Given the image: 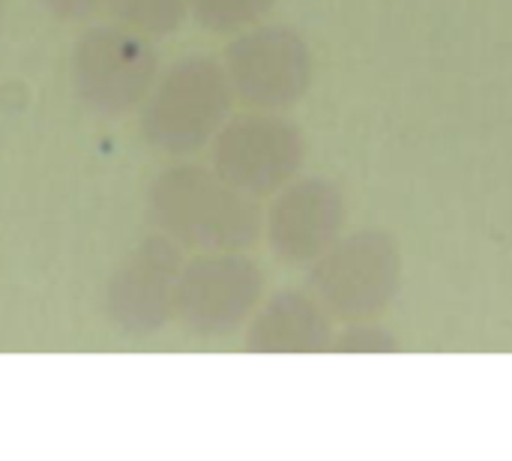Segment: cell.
I'll return each instance as SVG.
<instances>
[{
    "label": "cell",
    "mask_w": 512,
    "mask_h": 461,
    "mask_svg": "<svg viewBox=\"0 0 512 461\" xmlns=\"http://www.w3.org/2000/svg\"><path fill=\"white\" fill-rule=\"evenodd\" d=\"M147 216L183 252H249L264 234L255 198L237 192L213 168L177 162L147 192Z\"/></svg>",
    "instance_id": "1"
},
{
    "label": "cell",
    "mask_w": 512,
    "mask_h": 461,
    "mask_svg": "<svg viewBox=\"0 0 512 461\" xmlns=\"http://www.w3.org/2000/svg\"><path fill=\"white\" fill-rule=\"evenodd\" d=\"M234 90L216 57H183L159 72L138 111V135L159 159H186L204 150L231 117Z\"/></svg>",
    "instance_id": "2"
},
{
    "label": "cell",
    "mask_w": 512,
    "mask_h": 461,
    "mask_svg": "<svg viewBox=\"0 0 512 461\" xmlns=\"http://www.w3.org/2000/svg\"><path fill=\"white\" fill-rule=\"evenodd\" d=\"M306 270V288L336 324L384 321L405 282L399 240L384 228L345 231V237Z\"/></svg>",
    "instance_id": "3"
},
{
    "label": "cell",
    "mask_w": 512,
    "mask_h": 461,
    "mask_svg": "<svg viewBox=\"0 0 512 461\" xmlns=\"http://www.w3.org/2000/svg\"><path fill=\"white\" fill-rule=\"evenodd\" d=\"M309 159L303 129L285 111L246 108L210 141V168L237 192L261 201L297 180Z\"/></svg>",
    "instance_id": "4"
},
{
    "label": "cell",
    "mask_w": 512,
    "mask_h": 461,
    "mask_svg": "<svg viewBox=\"0 0 512 461\" xmlns=\"http://www.w3.org/2000/svg\"><path fill=\"white\" fill-rule=\"evenodd\" d=\"M156 78L159 57L150 39L117 24L84 30L69 51V87L99 117L138 114Z\"/></svg>",
    "instance_id": "5"
},
{
    "label": "cell",
    "mask_w": 512,
    "mask_h": 461,
    "mask_svg": "<svg viewBox=\"0 0 512 461\" xmlns=\"http://www.w3.org/2000/svg\"><path fill=\"white\" fill-rule=\"evenodd\" d=\"M267 294V276L246 252H198L186 258L174 321L180 330L201 342L237 336Z\"/></svg>",
    "instance_id": "6"
},
{
    "label": "cell",
    "mask_w": 512,
    "mask_h": 461,
    "mask_svg": "<svg viewBox=\"0 0 512 461\" xmlns=\"http://www.w3.org/2000/svg\"><path fill=\"white\" fill-rule=\"evenodd\" d=\"M222 66L234 99L258 111H291L315 84V51L291 24H255L237 33Z\"/></svg>",
    "instance_id": "7"
},
{
    "label": "cell",
    "mask_w": 512,
    "mask_h": 461,
    "mask_svg": "<svg viewBox=\"0 0 512 461\" xmlns=\"http://www.w3.org/2000/svg\"><path fill=\"white\" fill-rule=\"evenodd\" d=\"M186 252L153 231L141 237L111 270L105 285V318L126 339H150L174 321L177 282Z\"/></svg>",
    "instance_id": "8"
},
{
    "label": "cell",
    "mask_w": 512,
    "mask_h": 461,
    "mask_svg": "<svg viewBox=\"0 0 512 461\" xmlns=\"http://www.w3.org/2000/svg\"><path fill=\"white\" fill-rule=\"evenodd\" d=\"M348 198L327 177H297L264 210V240L288 267L315 264L348 231Z\"/></svg>",
    "instance_id": "9"
},
{
    "label": "cell",
    "mask_w": 512,
    "mask_h": 461,
    "mask_svg": "<svg viewBox=\"0 0 512 461\" xmlns=\"http://www.w3.org/2000/svg\"><path fill=\"white\" fill-rule=\"evenodd\" d=\"M336 321L309 288H285L261 300L243 327L249 354H321L330 351Z\"/></svg>",
    "instance_id": "10"
},
{
    "label": "cell",
    "mask_w": 512,
    "mask_h": 461,
    "mask_svg": "<svg viewBox=\"0 0 512 461\" xmlns=\"http://www.w3.org/2000/svg\"><path fill=\"white\" fill-rule=\"evenodd\" d=\"M102 12L117 27H126L144 39H162L186 21L189 0H105Z\"/></svg>",
    "instance_id": "11"
},
{
    "label": "cell",
    "mask_w": 512,
    "mask_h": 461,
    "mask_svg": "<svg viewBox=\"0 0 512 461\" xmlns=\"http://www.w3.org/2000/svg\"><path fill=\"white\" fill-rule=\"evenodd\" d=\"M279 0H189L192 18L216 36H237L261 24Z\"/></svg>",
    "instance_id": "12"
},
{
    "label": "cell",
    "mask_w": 512,
    "mask_h": 461,
    "mask_svg": "<svg viewBox=\"0 0 512 461\" xmlns=\"http://www.w3.org/2000/svg\"><path fill=\"white\" fill-rule=\"evenodd\" d=\"M330 351L333 354H396L402 351V342L381 321H357V324L336 327Z\"/></svg>",
    "instance_id": "13"
},
{
    "label": "cell",
    "mask_w": 512,
    "mask_h": 461,
    "mask_svg": "<svg viewBox=\"0 0 512 461\" xmlns=\"http://www.w3.org/2000/svg\"><path fill=\"white\" fill-rule=\"evenodd\" d=\"M39 6L57 21L78 24V21H90L93 15H99L105 9V0H39Z\"/></svg>",
    "instance_id": "14"
},
{
    "label": "cell",
    "mask_w": 512,
    "mask_h": 461,
    "mask_svg": "<svg viewBox=\"0 0 512 461\" xmlns=\"http://www.w3.org/2000/svg\"><path fill=\"white\" fill-rule=\"evenodd\" d=\"M6 9H9V0H0V30H3V21H6Z\"/></svg>",
    "instance_id": "15"
}]
</instances>
